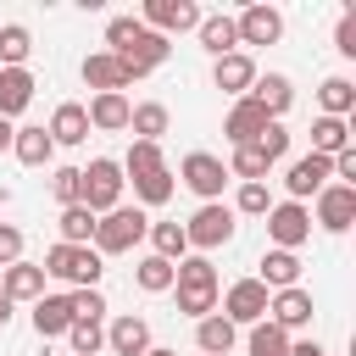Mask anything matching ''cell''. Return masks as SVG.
I'll return each instance as SVG.
<instances>
[{"label":"cell","mask_w":356,"mask_h":356,"mask_svg":"<svg viewBox=\"0 0 356 356\" xmlns=\"http://www.w3.org/2000/svg\"><path fill=\"white\" fill-rule=\"evenodd\" d=\"M328 161H334V178L356 189V145H350V150H339V156H328Z\"/></svg>","instance_id":"c3c4849f"},{"label":"cell","mask_w":356,"mask_h":356,"mask_svg":"<svg viewBox=\"0 0 356 356\" xmlns=\"http://www.w3.org/2000/svg\"><path fill=\"white\" fill-rule=\"evenodd\" d=\"M11 261H22V228L0 222V267H11Z\"/></svg>","instance_id":"7dc6e473"},{"label":"cell","mask_w":356,"mask_h":356,"mask_svg":"<svg viewBox=\"0 0 356 356\" xmlns=\"http://www.w3.org/2000/svg\"><path fill=\"white\" fill-rule=\"evenodd\" d=\"M56 145H83L89 139V117H83V106L78 100H61L56 111H50V128H44Z\"/></svg>","instance_id":"484cf974"},{"label":"cell","mask_w":356,"mask_h":356,"mask_svg":"<svg viewBox=\"0 0 356 356\" xmlns=\"http://www.w3.org/2000/svg\"><path fill=\"white\" fill-rule=\"evenodd\" d=\"M134 284H139L145 295H167V289H172V261H161V256H139Z\"/></svg>","instance_id":"d590c367"},{"label":"cell","mask_w":356,"mask_h":356,"mask_svg":"<svg viewBox=\"0 0 356 356\" xmlns=\"http://www.w3.org/2000/svg\"><path fill=\"white\" fill-rule=\"evenodd\" d=\"M228 211H234V217H267V211H273V189H267V184H239Z\"/></svg>","instance_id":"ab89813d"},{"label":"cell","mask_w":356,"mask_h":356,"mask_svg":"<svg viewBox=\"0 0 356 356\" xmlns=\"http://www.w3.org/2000/svg\"><path fill=\"white\" fill-rule=\"evenodd\" d=\"M195 33H200V50H206L211 61H217V56H234V50H239V33H234V17H228V11H206Z\"/></svg>","instance_id":"7402d4cb"},{"label":"cell","mask_w":356,"mask_h":356,"mask_svg":"<svg viewBox=\"0 0 356 356\" xmlns=\"http://www.w3.org/2000/svg\"><path fill=\"white\" fill-rule=\"evenodd\" d=\"M289 356H328L317 339H289Z\"/></svg>","instance_id":"681fc988"},{"label":"cell","mask_w":356,"mask_h":356,"mask_svg":"<svg viewBox=\"0 0 356 356\" xmlns=\"http://www.w3.org/2000/svg\"><path fill=\"white\" fill-rule=\"evenodd\" d=\"M195 345H200V356H228V350L239 345V328H234L222 312H211V317L195 323Z\"/></svg>","instance_id":"d4e9b609"},{"label":"cell","mask_w":356,"mask_h":356,"mask_svg":"<svg viewBox=\"0 0 356 356\" xmlns=\"http://www.w3.org/2000/svg\"><path fill=\"white\" fill-rule=\"evenodd\" d=\"M83 83H89L95 95H122V89L139 83V72H134L128 61H117L111 50H95V56H83Z\"/></svg>","instance_id":"30bf717a"},{"label":"cell","mask_w":356,"mask_h":356,"mask_svg":"<svg viewBox=\"0 0 356 356\" xmlns=\"http://www.w3.org/2000/svg\"><path fill=\"white\" fill-rule=\"evenodd\" d=\"M256 284L273 295V289H295L300 284V250H261V273Z\"/></svg>","instance_id":"ffe728a7"},{"label":"cell","mask_w":356,"mask_h":356,"mask_svg":"<svg viewBox=\"0 0 356 356\" xmlns=\"http://www.w3.org/2000/svg\"><path fill=\"white\" fill-rule=\"evenodd\" d=\"M178 184H184V189H195V195H200V206H206V200H222V189H228L234 178H228L222 156H211V150H189V156L178 161Z\"/></svg>","instance_id":"5b68a950"},{"label":"cell","mask_w":356,"mask_h":356,"mask_svg":"<svg viewBox=\"0 0 356 356\" xmlns=\"http://www.w3.org/2000/svg\"><path fill=\"white\" fill-rule=\"evenodd\" d=\"M312 200H317L312 222H317L323 234H345V228L356 222V189H350V184H323Z\"/></svg>","instance_id":"9c48e42d"},{"label":"cell","mask_w":356,"mask_h":356,"mask_svg":"<svg viewBox=\"0 0 356 356\" xmlns=\"http://www.w3.org/2000/svg\"><path fill=\"white\" fill-rule=\"evenodd\" d=\"M6 323H11V300L0 295V328H6Z\"/></svg>","instance_id":"816d5d0a"},{"label":"cell","mask_w":356,"mask_h":356,"mask_svg":"<svg viewBox=\"0 0 356 356\" xmlns=\"http://www.w3.org/2000/svg\"><path fill=\"white\" fill-rule=\"evenodd\" d=\"M312 312H317V300H312V289H273L267 295V323L273 328H284V334H295V328H312Z\"/></svg>","instance_id":"8fae6325"},{"label":"cell","mask_w":356,"mask_h":356,"mask_svg":"<svg viewBox=\"0 0 356 356\" xmlns=\"http://www.w3.org/2000/svg\"><path fill=\"white\" fill-rule=\"evenodd\" d=\"M256 150L267 156V167H273V161H284V156H289V128H284V122H267V128L256 134Z\"/></svg>","instance_id":"b9f144b4"},{"label":"cell","mask_w":356,"mask_h":356,"mask_svg":"<svg viewBox=\"0 0 356 356\" xmlns=\"http://www.w3.org/2000/svg\"><path fill=\"white\" fill-rule=\"evenodd\" d=\"M145 356H178V350H167V345H150V350H145Z\"/></svg>","instance_id":"f5cc1de1"},{"label":"cell","mask_w":356,"mask_h":356,"mask_svg":"<svg viewBox=\"0 0 356 356\" xmlns=\"http://www.w3.org/2000/svg\"><path fill=\"white\" fill-rule=\"evenodd\" d=\"M228 178H239V184H261V178H267V156H261L256 145H234Z\"/></svg>","instance_id":"f35d334b"},{"label":"cell","mask_w":356,"mask_h":356,"mask_svg":"<svg viewBox=\"0 0 356 356\" xmlns=\"http://www.w3.org/2000/svg\"><path fill=\"white\" fill-rule=\"evenodd\" d=\"M273 117L250 100V95H239L234 106H228V117H222V134H228V145H256V134L267 128Z\"/></svg>","instance_id":"2e32d148"},{"label":"cell","mask_w":356,"mask_h":356,"mask_svg":"<svg viewBox=\"0 0 356 356\" xmlns=\"http://www.w3.org/2000/svg\"><path fill=\"white\" fill-rule=\"evenodd\" d=\"M128 128H134V139H150V145H161V134L172 128V111H167L161 100H139V106L128 111Z\"/></svg>","instance_id":"83f0119b"},{"label":"cell","mask_w":356,"mask_h":356,"mask_svg":"<svg viewBox=\"0 0 356 356\" xmlns=\"http://www.w3.org/2000/svg\"><path fill=\"white\" fill-rule=\"evenodd\" d=\"M0 295L17 306V300H39L44 295V267L39 261H11V267H0Z\"/></svg>","instance_id":"e0dca14e"},{"label":"cell","mask_w":356,"mask_h":356,"mask_svg":"<svg viewBox=\"0 0 356 356\" xmlns=\"http://www.w3.org/2000/svg\"><path fill=\"white\" fill-rule=\"evenodd\" d=\"M172 295H178V312L200 323V317L217 312V295H222V289H217V284H172Z\"/></svg>","instance_id":"4dcf8cb0"},{"label":"cell","mask_w":356,"mask_h":356,"mask_svg":"<svg viewBox=\"0 0 356 356\" xmlns=\"http://www.w3.org/2000/svg\"><path fill=\"white\" fill-rule=\"evenodd\" d=\"M28 56H33V33L22 22H6L0 28V67H28Z\"/></svg>","instance_id":"e575fe53"},{"label":"cell","mask_w":356,"mask_h":356,"mask_svg":"<svg viewBox=\"0 0 356 356\" xmlns=\"http://www.w3.org/2000/svg\"><path fill=\"white\" fill-rule=\"evenodd\" d=\"M234 228H239L234 211H228L222 200H206V206H195V217L184 222V239H189V250L206 256V250H222V245L234 239Z\"/></svg>","instance_id":"277c9868"},{"label":"cell","mask_w":356,"mask_h":356,"mask_svg":"<svg viewBox=\"0 0 356 356\" xmlns=\"http://www.w3.org/2000/svg\"><path fill=\"white\" fill-rule=\"evenodd\" d=\"M250 100L273 117V122H284V111L295 106V83L284 78V72H256V83H250Z\"/></svg>","instance_id":"ac0fdd59"},{"label":"cell","mask_w":356,"mask_h":356,"mask_svg":"<svg viewBox=\"0 0 356 356\" xmlns=\"http://www.w3.org/2000/svg\"><path fill=\"white\" fill-rule=\"evenodd\" d=\"M267 239H273V250H300V245L312 239V206H300V200H273V211H267Z\"/></svg>","instance_id":"8992f818"},{"label":"cell","mask_w":356,"mask_h":356,"mask_svg":"<svg viewBox=\"0 0 356 356\" xmlns=\"http://www.w3.org/2000/svg\"><path fill=\"white\" fill-rule=\"evenodd\" d=\"M11 156H17L22 167H50V156H56V139H50L39 122H28V128H17V134H11Z\"/></svg>","instance_id":"cb8c5ba5"},{"label":"cell","mask_w":356,"mask_h":356,"mask_svg":"<svg viewBox=\"0 0 356 356\" xmlns=\"http://www.w3.org/2000/svg\"><path fill=\"white\" fill-rule=\"evenodd\" d=\"M11 134H17V122H6V117H0V150H11Z\"/></svg>","instance_id":"f907efd6"},{"label":"cell","mask_w":356,"mask_h":356,"mask_svg":"<svg viewBox=\"0 0 356 356\" xmlns=\"http://www.w3.org/2000/svg\"><path fill=\"white\" fill-rule=\"evenodd\" d=\"M67 328H72V300L44 289V295L33 300V334H39V339H61Z\"/></svg>","instance_id":"44dd1931"},{"label":"cell","mask_w":356,"mask_h":356,"mask_svg":"<svg viewBox=\"0 0 356 356\" xmlns=\"http://www.w3.org/2000/svg\"><path fill=\"white\" fill-rule=\"evenodd\" d=\"M200 6L195 0H145V11H139V22L150 28V33H161V39H172V33H195L200 28Z\"/></svg>","instance_id":"52a82bcc"},{"label":"cell","mask_w":356,"mask_h":356,"mask_svg":"<svg viewBox=\"0 0 356 356\" xmlns=\"http://www.w3.org/2000/svg\"><path fill=\"white\" fill-rule=\"evenodd\" d=\"M334 50L356 61V11H345V17H339V28H334Z\"/></svg>","instance_id":"bcb514c9"},{"label":"cell","mask_w":356,"mask_h":356,"mask_svg":"<svg viewBox=\"0 0 356 356\" xmlns=\"http://www.w3.org/2000/svg\"><path fill=\"white\" fill-rule=\"evenodd\" d=\"M117 167H122V178H145V172L167 167V156H161V145H150V139H134V145H128V156H122Z\"/></svg>","instance_id":"d6a6232c"},{"label":"cell","mask_w":356,"mask_h":356,"mask_svg":"<svg viewBox=\"0 0 356 356\" xmlns=\"http://www.w3.org/2000/svg\"><path fill=\"white\" fill-rule=\"evenodd\" d=\"M139 33H145V22H139V17H111V22H106V50H111V56H122Z\"/></svg>","instance_id":"60d3db41"},{"label":"cell","mask_w":356,"mask_h":356,"mask_svg":"<svg viewBox=\"0 0 356 356\" xmlns=\"http://www.w3.org/2000/svg\"><path fill=\"white\" fill-rule=\"evenodd\" d=\"M83 172V195H78V206H89L95 217H106L111 206H122V189H128V178H122V167L111 161V156H95L89 167H78Z\"/></svg>","instance_id":"3957f363"},{"label":"cell","mask_w":356,"mask_h":356,"mask_svg":"<svg viewBox=\"0 0 356 356\" xmlns=\"http://www.w3.org/2000/svg\"><path fill=\"white\" fill-rule=\"evenodd\" d=\"M211 83L222 89V95H250V83H256V61H250V50H234V56H217L211 61Z\"/></svg>","instance_id":"9a60e30c"},{"label":"cell","mask_w":356,"mask_h":356,"mask_svg":"<svg viewBox=\"0 0 356 356\" xmlns=\"http://www.w3.org/2000/svg\"><path fill=\"white\" fill-rule=\"evenodd\" d=\"M150 245H156L150 256H161V261H172V267H178V261L189 256V239H184V222H150Z\"/></svg>","instance_id":"1f68e13d"},{"label":"cell","mask_w":356,"mask_h":356,"mask_svg":"<svg viewBox=\"0 0 356 356\" xmlns=\"http://www.w3.org/2000/svg\"><path fill=\"white\" fill-rule=\"evenodd\" d=\"M50 195H56L61 206H78V195H83V172H78V167H56V172H50Z\"/></svg>","instance_id":"7bdbcfd3"},{"label":"cell","mask_w":356,"mask_h":356,"mask_svg":"<svg viewBox=\"0 0 356 356\" xmlns=\"http://www.w3.org/2000/svg\"><path fill=\"white\" fill-rule=\"evenodd\" d=\"M234 33H239V44H278L284 39V11L267 6V0H256V6H245L234 17Z\"/></svg>","instance_id":"7c38bea8"},{"label":"cell","mask_w":356,"mask_h":356,"mask_svg":"<svg viewBox=\"0 0 356 356\" xmlns=\"http://www.w3.org/2000/svg\"><path fill=\"white\" fill-rule=\"evenodd\" d=\"M150 234V217L139 211V206H111L106 217H95V256L106 261V256H122V250H134L139 239Z\"/></svg>","instance_id":"6da1fadb"},{"label":"cell","mask_w":356,"mask_h":356,"mask_svg":"<svg viewBox=\"0 0 356 356\" xmlns=\"http://www.w3.org/2000/svg\"><path fill=\"white\" fill-rule=\"evenodd\" d=\"M350 145H356V134H350L345 117H317V122H312V150H317V156H339V150H350Z\"/></svg>","instance_id":"f1b7e54d"},{"label":"cell","mask_w":356,"mask_h":356,"mask_svg":"<svg viewBox=\"0 0 356 356\" xmlns=\"http://www.w3.org/2000/svg\"><path fill=\"white\" fill-rule=\"evenodd\" d=\"M317 106H323V117H345V122H350V111H356V83H350L345 72L323 78V83H317Z\"/></svg>","instance_id":"4316f807"},{"label":"cell","mask_w":356,"mask_h":356,"mask_svg":"<svg viewBox=\"0 0 356 356\" xmlns=\"http://www.w3.org/2000/svg\"><path fill=\"white\" fill-rule=\"evenodd\" d=\"M67 300H72V317H83V323H106V295H100V289H72Z\"/></svg>","instance_id":"f6af8a7d"},{"label":"cell","mask_w":356,"mask_h":356,"mask_svg":"<svg viewBox=\"0 0 356 356\" xmlns=\"http://www.w3.org/2000/svg\"><path fill=\"white\" fill-rule=\"evenodd\" d=\"M128 184H134V200H139V211H145V206H167V200H172V189H178L172 167H156V172H145V178H128Z\"/></svg>","instance_id":"f546056e"},{"label":"cell","mask_w":356,"mask_h":356,"mask_svg":"<svg viewBox=\"0 0 356 356\" xmlns=\"http://www.w3.org/2000/svg\"><path fill=\"white\" fill-rule=\"evenodd\" d=\"M106 350H111V356H145V350H150V323L134 317V312L111 317V323H106Z\"/></svg>","instance_id":"5bb4252c"},{"label":"cell","mask_w":356,"mask_h":356,"mask_svg":"<svg viewBox=\"0 0 356 356\" xmlns=\"http://www.w3.org/2000/svg\"><path fill=\"white\" fill-rule=\"evenodd\" d=\"M56 228H61V245H89L95 239V211L89 206H61Z\"/></svg>","instance_id":"836d02e7"},{"label":"cell","mask_w":356,"mask_h":356,"mask_svg":"<svg viewBox=\"0 0 356 356\" xmlns=\"http://www.w3.org/2000/svg\"><path fill=\"white\" fill-rule=\"evenodd\" d=\"M328 178H334V161H328V156H317V150H306V156H295V161H289L284 189H289V200H300V206H306Z\"/></svg>","instance_id":"4fadbf2b"},{"label":"cell","mask_w":356,"mask_h":356,"mask_svg":"<svg viewBox=\"0 0 356 356\" xmlns=\"http://www.w3.org/2000/svg\"><path fill=\"white\" fill-rule=\"evenodd\" d=\"M44 278H61V284H72V289H100V273H106V261L95 256V245H50L44 250Z\"/></svg>","instance_id":"7a4b0ae2"},{"label":"cell","mask_w":356,"mask_h":356,"mask_svg":"<svg viewBox=\"0 0 356 356\" xmlns=\"http://www.w3.org/2000/svg\"><path fill=\"white\" fill-rule=\"evenodd\" d=\"M128 111H134L128 95H95V100L83 106V117H89L95 134H122V128H128Z\"/></svg>","instance_id":"603a6c76"},{"label":"cell","mask_w":356,"mask_h":356,"mask_svg":"<svg viewBox=\"0 0 356 356\" xmlns=\"http://www.w3.org/2000/svg\"><path fill=\"white\" fill-rule=\"evenodd\" d=\"M172 284H217V267H211V256H184V261L172 267Z\"/></svg>","instance_id":"ee69618b"},{"label":"cell","mask_w":356,"mask_h":356,"mask_svg":"<svg viewBox=\"0 0 356 356\" xmlns=\"http://www.w3.org/2000/svg\"><path fill=\"white\" fill-rule=\"evenodd\" d=\"M67 356H100L106 350V323H83V317H72V328H67Z\"/></svg>","instance_id":"8d00e7d4"},{"label":"cell","mask_w":356,"mask_h":356,"mask_svg":"<svg viewBox=\"0 0 356 356\" xmlns=\"http://www.w3.org/2000/svg\"><path fill=\"white\" fill-rule=\"evenodd\" d=\"M245 350H250V356H289V334H284V328H273V323L261 317V323L245 334Z\"/></svg>","instance_id":"74e56055"},{"label":"cell","mask_w":356,"mask_h":356,"mask_svg":"<svg viewBox=\"0 0 356 356\" xmlns=\"http://www.w3.org/2000/svg\"><path fill=\"white\" fill-rule=\"evenodd\" d=\"M217 300H222V317H228L234 328H256V323L267 317V289H261L256 278H234Z\"/></svg>","instance_id":"ba28073f"},{"label":"cell","mask_w":356,"mask_h":356,"mask_svg":"<svg viewBox=\"0 0 356 356\" xmlns=\"http://www.w3.org/2000/svg\"><path fill=\"white\" fill-rule=\"evenodd\" d=\"M33 72L28 67H0V117L11 122V117H22L28 106H33Z\"/></svg>","instance_id":"d6986e66"}]
</instances>
